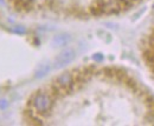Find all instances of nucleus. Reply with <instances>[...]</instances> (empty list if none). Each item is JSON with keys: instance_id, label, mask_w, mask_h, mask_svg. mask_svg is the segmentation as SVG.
I'll return each instance as SVG.
<instances>
[{"instance_id": "obj_1", "label": "nucleus", "mask_w": 154, "mask_h": 126, "mask_svg": "<svg viewBox=\"0 0 154 126\" xmlns=\"http://www.w3.org/2000/svg\"><path fill=\"white\" fill-rule=\"evenodd\" d=\"M30 103L33 111L39 116L48 114L52 107V98L46 92H37L36 94H33Z\"/></svg>"}, {"instance_id": "obj_2", "label": "nucleus", "mask_w": 154, "mask_h": 126, "mask_svg": "<svg viewBox=\"0 0 154 126\" xmlns=\"http://www.w3.org/2000/svg\"><path fill=\"white\" fill-rule=\"evenodd\" d=\"M74 84H75L74 75L69 72L60 74L59 77H57V79L55 80V87H56L59 92H60V91H62V92L69 91L72 87Z\"/></svg>"}, {"instance_id": "obj_3", "label": "nucleus", "mask_w": 154, "mask_h": 126, "mask_svg": "<svg viewBox=\"0 0 154 126\" xmlns=\"http://www.w3.org/2000/svg\"><path fill=\"white\" fill-rule=\"evenodd\" d=\"M74 59H75V51L74 50H71V48L64 50L63 52L58 54L57 58L55 59V69H60V67L66 66Z\"/></svg>"}, {"instance_id": "obj_4", "label": "nucleus", "mask_w": 154, "mask_h": 126, "mask_svg": "<svg viewBox=\"0 0 154 126\" xmlns=\"http://www.w3.org/2000/svg\"><path fill=\"white\" fill-rule=\"evenodd\" d=\"M69 41H70V37L68 34H59V36H56L54 38L52 44L57 47H60V46H65Z\"/></svg>"}, {"instance_id": "obj_5", "label": "nucleus", "mask_w": 154, "mask_h": 126, "mask_svg": "<svg viewBox=\"0 0 154 126\" xmlns=\"http://www.w3.org/2000/svg\"><path fill=\"white\" fill-rule=\"evenodd\" d=\"M50 71V66L49 65H42V66H39L38 70L36 71V78H42V77H44L45 74H48Z\"/></svg>"}, {"instance_id": "obj_6", "label": "nucleus", "mask_w": 154, "mask_h": 126, "mask_svg": "<svg viewBox=\"0 0 154 126\" xmlns=\"http://www.w3.org/2000/svg\"><path fill=\"white\" fill-rule=\"evenodd\" d=\"M12 31H13L14 33H19V34H23V33H25V32H26V30H25L24 27H21V26L13 27V28H12Z\"/></svg>"}, {"instance_id": "obj_7", "label": "nucleus", "mask_w": 154, "mask_h": 126, "mask_svg": "<svg viewBox=\"0 0 154 126\" xmlns=\"http://www.w3.org/2000/svg\"><path fill=\"white\" fill-rule=\"evenodd\" d=\"M7 106H8L7 100H5V99H0V110H6Z\"/></svg>"}, {"instance_id": "obj_8", "label": "nucleus", "mask_w": 154, "mask_h": 126, "mask_svg": "<svg viewBox=\"0 0 154 126\" xmlns=\"http://www.w3.org/2000/svg\"><path fill=\"white\" fill-rule=\"evenodd\" d=\"M123 5H127V4H131L132 1H135V0H121Z\"/></svg>"}]
</instances>
